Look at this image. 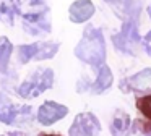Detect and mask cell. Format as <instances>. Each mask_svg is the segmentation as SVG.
Instances as JSON below:
<instances>
[{"label": "cell", "mask_w": 151, "mask_h": 136, "mask_svg": "<svg viewBox=\"0 0 151 136\" xmlns=\"http://www.w3.org/2000/svg\"><path fill=\"white\" fill-rule=\"evenodd\" d=\"M75 55L85 63L94 68H101L106 60V44L102 32L91 26L86 28L81 36V41L75 49Z\"/></svg>", "instance_id": "cell-1"}, {"label": "cell", "mask_w": 151, "mask_h": 136, "mask_svg": "<svg viewBox=\"0 0 151 136\" xmlns=\"http://www.w3.org/2000/svg\"><path fill=\"white\" fill-rule=\"evenodd\" d=\"M17 11L24 19V29L31 26H42L44 31H49V24L46 23L47 6L44 0H13Z\"/></svg>", "instance_id": "cell-2"}, {"label": "cell", "mask_w": 151, "mask_h": 136, "mask_svg": "<svg viewBox=\"0 0 151 136\" xmlns=\"http://www.w3.org/2000/svg\"><path fill=\"white\" fill-rule=\"evenodd\" d=\"M54 84V71L50 68H42V70L36 71L28 81H24L20 87H18V94L24 99H33L52 87Z\"/></svg>", "instance_id": "cell-3"}, {"label": "cell", "mask_w": 151, "mask_h": 136, "mask_svg": "<svg viewBox=\"0 0 151 136\" xmlns=\"http://www.w3.org/2000/svg\"><path fill=\"white\" fill-rule=\"evenodd\" d=\"M101 131L98 118L93 113H80L76 115L73 125L70 126V136H98Z\"/></svg>", "instance_id": "cell-4"}, {"label": "cell", "mask_w": 151, "mask_h": 136, "mask_svg": "<svg viewBox=\"0 0 151 136\" xmlns=\"http://www.w3.org/2000/svg\"><path fill=\"white\" fill-rule=\"evenodd\" d=\"M67 113H68V109H67L65 105H60V104H57V102L47 100V102H44L42 105L39 107V110H37V120H39L41 125L49 126V125H52V123L62 120Z\"/></svg>", "instance_id": "cell-5"}, {"label": "cell", "mask_w": 151, "mask_h": 136, "mask_svg": "<svg viewBox=\"0 0 151 136\" xmlns=\"http://www.w3.org/2000/svg\"><path fill=\"white\" fill-rule=\"evenodd\" d=\"M140 41L138 37V32H137V28H135V23H125L122 31L119 32L117 36H114V44L119 50L122 52H128L132 54L133 52V47L135 44Z\"/></svg>", "instance_id": "cell-6"}, {"label": "cell", "mask_w": 151, "mask_h": 136, "mask_svg": "<svg viewBox=\"0 0 151 136\" xmlns=\"http://www.w3.org/2000/svg\"><path fill=\"white\" fill-rule=\"evenodd\" d=\"M94 13V5H93L91 0H76V2L72 3L68 10L70 19L73 23H85L88 21L89 18Z\"/></svg>", "instance_id": "cell-7"}, {"label": "cell", "mask_w": 151, "mask_h": 136, "mask_svg": "<svg viewBox=\"0 0 151 136\" xmlns=\"http://www.w3.org/2000/svg\"><path fill=\"white\" fill-rule=\"evenodd\" d=\"M127 86L133 91H140V92L151 91V68H146V70H143L140 73L133 74L132 78H128Z\"/></svg>", "instance_id": "cell-8"}, {"label": "cell", "mask_w": 151, "mask_h": 136, "mask_svg": "<svg viewBox=\"0 0 151 136\" xmlns=\"http://www.w3.org/2000/svg\"><path fill=\"white\" fill-rule=\"evenodd\" d=\"M112 79H114V76H112V71L109 67H106V65H102L101 68H99V74H98V79L94 81V84L91 86V91L94 94H99L102 92V91H106L109 86L112 84Z\"/></svg>", "instance_id": "cell-9"}, {"label": "cell", "mask_w": 151, "mask_h": 136, "mask_svg": "<svg viewBox=\"0 0 151 136\" xmlns=\"http://www.w3.org/2000/svg\"><path fill=\"white\" fill-rule=\"evenodd\" d=\"M128 130H130V117L125 112L119 110L114 115V122H112V135L114 136H127Z\"/></svg>", "instance_id": "cell-10"}, {"label": "cell", "mask_w": 151, "mask_h": 136, "mask_svg": "<svg viewBox=\"0 0 151 136\" xmlns=\"http://www.w3.org/2000/svg\"><path fill=\"white\" fill-rule=\"evenodd\" d=\"M12 52H13V45L10 44V41L7 37H0V73L7 71Z\"/></svg>", "instance_id": "cell-11"}, {"label": "cell", "mask_w": 151, "mask_h": 136, "mask_svg": "<svg viewBox=\"0 0 151 136\" xmlns=\"http://www.w3.org/2000/svg\"><path fill=\"white\" fill-rule=\"evenodd\" d=\"M15 2L13 0H0V21L13 24L15 23Z\"/></svg>", "instance_id": "cell-12"}, {"label": "cell", "mask_w": 151, "mask_h": 136, "mask_svg": "<svg viewBox=\"0 0 151 136\" xmlns=\"http://www.w3.org/2000/svg\"><path fill=\"white\" fill-rule=\"evenodd\" d=\"M39 45L41 42H34V44H29V45H20L18 47V58H20L21 63H26V62L36 58L37 52H39Z\"/></svg>", "instance_id": "cell-13"}, {"label": "cell", "mask_w": 151, "mask_h": 136, "mask_svg": "<svg viewBox=\"0 0 151 136\" xmlns=\"http://www.w3.org/2000/svg\"><path fill=\"white\" fill-rule=\"evenodd\" d=\"M137 109L143 113L145 118H148L151 122V94L137 99Z\"/></svg>", "instance_id": "cell-14"}, {"label": "cell", "mask_w": 151, "mask_h": 136, "mask_svg": "<svg viewBox=\"0 0 151 136\" xmlns=\"http://www.w3.org/2000/svg\"><path fill=\"white\" fill-rule=\"evenodd\" d=\"M143 47H145V50H146V54L151 57V31L143 37Z\"/></svg>", "instance_id": "cell-15"}, {"label": "cell", "mask_w": 151, "mask_h": 136, "mask_svg": "<svg viewBox=\"0 0 151 136\" xmlns=\"http://www.w3.org/2000/svg\"><path fill=\"white\" fill-rule=\"evenodd\" d=\"M2 136H24V135L20 131H15V133H7V135H2Z\"/></svg>", "instance_id": "cell-16"}, {"label": "cell", "mask_w": 151, "mask_h": 136, "mask_svg": "<svg viewBox=\"0 0 151 136\" xmlns=\"http://www.w3.org/2000/svg\"><path fill=\"white\" fill-rule=\"evenodd\" d=\"M39 136H62V135H57V133H41Z\"/></svg>", "instance_id": "cell-17"}, {"label": "cell", "mask_w": 151, "mask_h": 136, "mask_svg": "<svg viewBox=\"0 0 151 136\" xmlns=\"http://www.w3.org/2000/svg\"><path fill=\"white\" fill-rule=\"evenodd\" d=\"M148 13H150V18H151V6H150V10H148Z\"/></svg>", "instance_id": "cell-18"}, {"label": "cell", "mask_w": 151, "mask_h": 136, "mask_svg": "<svg viewBox=\"0 0 151 136\" xmlns=\"http://www.w3.org/2000/svg\"><path fill=\"white\" fill-rule=\"evenodd\" d=\"M106 2H109V3H114V0H106Z\"/></svg>", "instance_id": "cell-19"}, {"label": "cell", "mask_w": 151, "mask_h": 136, "mask_svg": "<svg viewBox=\"0 0 151 136\" xmlns=\"http://www.w3.org/2000/svg\"><path fill=\"white\" fill-rule=\"evenodd\" d=\"M146 136H151V131H150V133H146Z\"/></svg>", "instance_id": "cell-20"}]
</instances>
